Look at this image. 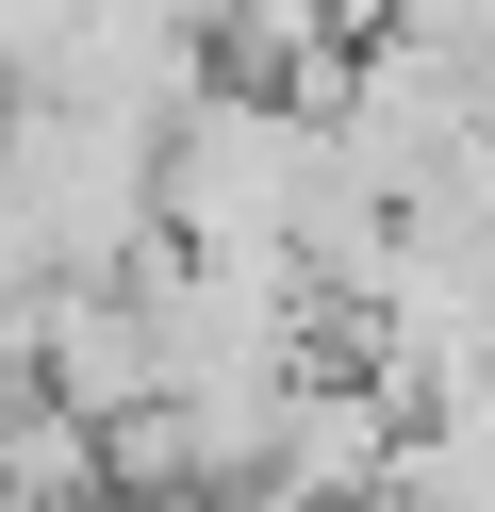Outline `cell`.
Here are the masks:
<instances>
[{
    "mask_svg": "<svg viewBox=\"0 0 495 512\" xmlns=\"http://www.w3.org/2000/svg\"><path fill=\"white\" fill-rule=\"evenodd\" d=\"M33 397H50L66 430H116V413H149V397H165L132 281H50V298H33Z\"/></svg>",
    "mask_w": 495,
    "mask_h": 512,
    "instance_id": "6da1fadb",
    "label": "cell"
}]
</instances>
